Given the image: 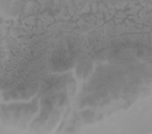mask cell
Wrapping results in <instances>:
<instances>
[{"instance_id": "1", "label": "cell", "mask_w": 152, "mask_h": 134, "mask_svg": "<svg viewBox=\"0 0 152 134\" xmlns=\"http://www.w3.org/2000/svg\"><path fill=\"white\" fill-rule=\"evenodd\" d=\"M5 117L14 122H24L28 120L33 112L31 104H20L9 105L4 109Z\"/></svg>"}, {"instance_id": "2", "label": "cell", "mask_w": 152, "mask_h": 134, "mask_svg": "<svg viewBox=\"0 0 152 134\" xmlns=\"http://www.w3.org/2000/svg\"><path fill=\"white\" fill-rule=\"evenodd\" d=\"M32 90L31 87L28 86H22L15 88L14 90L7 92L6 97L8 98L14 99H26L30 96L32 94Z\"/></svg>"}]
</instances>
